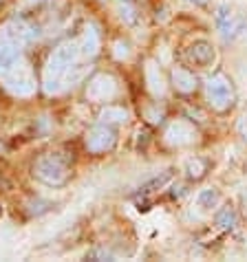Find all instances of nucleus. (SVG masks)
Masks as SVG:
<instances>
[{"label": "nucleus", "instance_id": "1", "mask_svg": "<svg viewBox=\"0 0 247 262\" xmlns=\"http://www.w3.org/2000/svg\"><path fill=\"white\" fill-rule=\"evenodd\" d=\"M33 174L47 185H64L69 181V163L60 155H45L35 161Z\"/></svg>", "mask_w": 247, "mask_h": 262}, {"label": "nucleus", "instance_id": "2", "mask_svg": "<svg viewBox=\"0 0 247 262\" xmlns=\"http://www.w3.org/2000/svg\"><path fill=\"white\" fill-rule=\"evenodd\" d=\"M75 55H77L75 45H64L51 55V60L47 64V71H45V82H47L49 91L55 89V84L69 75V69H71V64H73Z\"/></svg>", "mask_w": 247, "mask_h": 262}, {"label": "nucleus", "instance_id": "3", "mask_svg": "<svg viewBox=\"0 0 247 262\" xmlns=\"http://www.w3.org/2000/svg\"><path fill=\"white\" fill-rule=\"evenodd\" d=\"M115 143V133L106 126H95L86 135V150L93 155H101V152L111 150Z\"/></svg>", "mask_w": 247, "mask_h": 262}, {"label": "nucleus", "instance_id": "4", "mask_svg": "<svg viewBox=\"0 0 247 262\" xmlns=\"http://www.w3.org/2000/svg\"><path fill=\"white\" fill-rule=\"evenodd\" d=\"M18 55H20V49L16 45L13 38H3L0 40V71L7 73L16 67L18 62Z\"/></svg>", "mask_w": 247, "mask_h": 262}, {"label": "nucleus", "instance_id": "5", "mask_svg": "<svg viewBox=\"0 0 247 262\" xmlns=\"http://www.w3.org/2000/svg\"><path fill=\"white\" fill-rule=\"evenodd\" d=\"M205 201H212V203H214V201H216V194H214V192H205V194L201 196V203H205Z\"/></svg>", "mask_w": 247, "mask_h": 262}]
</instances>
